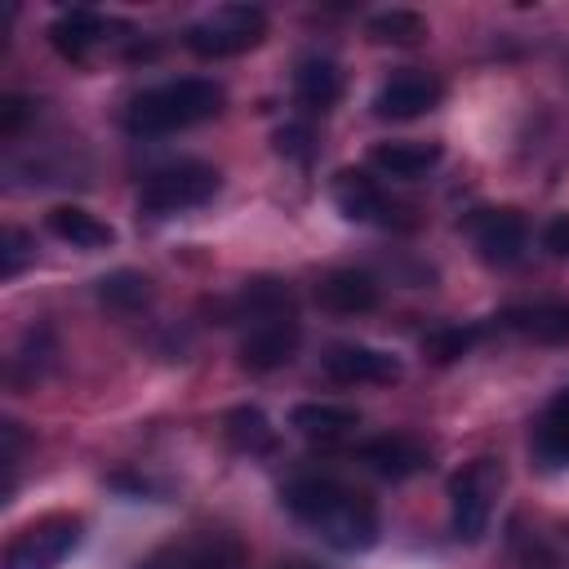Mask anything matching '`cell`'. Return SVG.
<instances>
[{
    "label": "cell",
    "instance_id": "cell-8",
    "mask_svg": "<svg viewBox=\"0 0 569 569\" xmlns=\"http://www.w3.org/2000/svg\"><path fill=\"white\" fill-rule=\"evenodd\" d=\"M511 551H516L520 569H569V520L538 516L533 529H525V520H516Z\"/></svg>",
    "mask_w": 569,
    "mask_h": 569
},
{
    "label": "cell",
    "instance_id": "cell-16",
    "mask_svg": "<svg viewBox=\"0 0 569 569\" xmlns=\"http://www.w3.org/2000/svg\"><path fill=\"white\" fill-rule=\"evenodd\" d=\"M445 147L440 142H422V138H391V142H373L369 147V164L387 178H422L440 164Z\"/></svg>",
    "mask_w": 569,
    "mask_h": 569
},
{
    "label": "cell",
    "instance_id": "cell-13",
    "mask_svg": "<svg viewBox=\"0 0 569 569\" xmlns=\"http://www.w3.org/2000/svg\"><path fill=\"white\" fill-rule=\"evenodd\" d=\"M360 462L382 480H409L431 462V449H427V440H418L409 431H387V436H373L360 445Z\"/></svg>",
    "mask_w": 569,
    "mask_h": 569
},
{
    "label": "cell",
    "instance_id": "cell-21",
    "mask_svg": "<svg viewBox=\"0 0 569 569\" xmlns=\"http://www.w3.org/2000/svg\"><path fill=\"white\" fill-rule=\"evenodd\" d=\"M293 93L307 111H329L342 98V71L333 58H302L293 71Z\"/></svg>",
    "mask_w": 569,
    "mask_h": 569
},
{
    "label": "cell",
    "instance_id": "cell-24",
    "mask_svg": "<svg viewBox=\"0 0 569 569\" xmlns=\"http://www.w3.org/2000/svg\"><path fill=\"white\" fill-rule=\"evenodd\" d=\"M369 36L378 44H418L427 36V18L413 9H382L369 18Z\"/></svg>",
    "mask_w": 569,
    "mask_h": 569
},
{
    "label": "cell",
    "instance_id": "cell-11",
    "mask_svg": "<svg viewBox=\"0 0 569 569\" xmlns=\"http://www.w3.org/2000/svg\"><path fill=\"white\" fill-rule=\"evenodd\" d=\"M325 373L333 382H373V387H387L405 373V365L391 356V351H378V347H365V342H333L325 351Z\"/></svg>",
    "mask_w": 569,
    "mask_h": 569
},
{
    "label": "cell",
    "instance_id": "cell-14",
    "mask_svg": "<svg viewBox=\"0 0 569 569\" xmlns=\"http://www.w3.org/2000/svg\"><path fill=\"white\" fill-rule=\"evenodd\" d=\"M329 191H333L338 213L351 222H391L396 218V204L387 200V191L360 169H338Z\"/></svg>",
    "mask_w": 569,
    "mask_h": 569
},
{
    "label": "cell",
    "instance_id": "cell-18",
    "mask_svg": "<svg viewBox=\"0 0 569 569\" xmlns=\"http://www.w3.org/2000/svg\"><path fill=\"white\" fill-rule=\"evenodd\" d=\"M107 31H111V22H107L102 13H93V9H67L62 18H53L49 40H53V49H58L62 58L80 62L93 44H102V40H107Z\"/></svg>",
    "mask_w": 569,
    "mask_h": 569
},
{
    "label": "cell",
    "instance_id": "cell-1",
    "mask_svg": "<svg viewBox=\"0 0 569 569\" xmlns=\"http://www.w3.org/2000/svg\"><path fill=\"white\" fill-rule=\"evenodd\" d=\"M284 507L311 525L333 551H369L378 542V511L365 493L333 476H298L284 485Z\"/></svg>",
    "mask_w": 569,
    "mask_h": 569
},
{
    "label": "cell",
    "instance_id": "cell-7",
    "mask_svg": "<svg viewBox=\"0 0 569 569\" xmlns=\"http://www.w3.org/2000/svg\"><path fill=\"white\" fill-rule=\"evenodd\" d=\"M467 236L476 244V253L489 262V267H511L520 253H525V240H529V222L520 209H476L467 218Z\"/></svg>",
    "mask_w": 569,
    "mask_h": 569
},
{
    "label": "cell",
    "instance_id": "cell-28",
    "mask_svg": "<svg viewBox=\"0 0 569 569\" xmlns=\"http://www.w3.org/2000/svg\"><path fill=\"white\" fill-rule=\"evenodd\" d=\"M27 120H36V102L22 98V93H4L0 98V133L13 138V133H22Z\"/></svg>",
    "mask_w": 569,
    "mask_h": 569
},
{
    "label": "cell",
    "instance_id": "cell-15",
    "mask_svg": "<svg viewBox=\"0 0 569 569\" xmlns=\"http://www.w3.org/2000/svg\"><path fill=\"white\" fill-rule=\"evenodd\" d=\"M502 325L516 329L529 342L569 347V302L565 298H542V302H529V307H511L502 316Z\"/></svg>",
    "mask_w": 569,
    "mask_h": 569
},
{
    "label": "cell",
    "instance_id": "cell-27",
    "mask_svg": "<svg viewBox=\"0 0 569 569\" xmlns=\"http://www.w3.org/2000/svg\"><path fill=\"white\" fill-rule=\"evenodd\" d=\"M31 258H36V240L22 227H4V236H0V276L13 280Z\"/></svg>",
    "mask_w": 569,
    "mask_h": 569
},
{
    "label": "cell",
    "instance_id": "cell-2",
    "mask_svg": "<svg viewBox=\"0 0 569 569\" xmlns=\"http://www.w3.org/2000/svg\"><path fill=\"white\" fill-rule=\"evenodd\" d=\"M227 93L218 80H204V76H182V80H164L156 89H142L129 111H124V124L129 133H142V138H156V133H173V129H187V124H200V120H213L222 111Z\"/></svg>",
    "mask_w": 569,
    "mask_h": 569
},
{
    "label": "cell",
    "instance_id": "cell-17",
    "mask_svg": "<svg viewBox=\"0 0 569 569\" xmlns=\"http://www.w3.org/2000/svg\"><path fill=\"white\" fill-rule=\"evenodd\" d=\"M289 427L307 440H320V445H338L342 436H351L360 427V413L347 409V405H325V400H307V405H293L289 413Z\"/></svg>",
    "mask_w": 569,
    "mask_h": 569
},
{
    "label": "cell",
    "instance_id": "cell-5",
    "mask_svg": "<svg viewBox=\"0 0 569 569\" xmlns=\"http://www.w3.org/2000/svg\"><path fill=\"white\" fill-rule=\"evenodd\" d=\"M80 529H84V520L71 516V511H53V516L31 520V525L4 547V569H58V565L76 551Z\"/></svg>",
    "mask_w": 569,
    "mask_h": 569
},
{
    "label": "cell",
    "instance_id": "cell-19",
    "mask_svg": "<svg viewBox=\"0 0 569 569\" xmlns=\"http://www.w3.org/2000/svg\"><path fill=\"white\" fill-rule=\"evenodd\" d=\"M316 298L338 316H365L378 307V284L365 271H329L316 284Z\"/></svg>",
    "mask_w": 569,
    "mask_h": 569
},
{
    "label": "cell",
    "instance_id": "cell-20",
    "mask_svg": "<svg viewBox=\"0 0 569 569\" xmlns=\"http://www.w3.org/2000/svg\"><path fill=\"white\" fill-rule=\"evenodd\" d=\"M49 231L76 249H111L116 244V227L102 222L98 213L80 209V204H58L49 209Z\"/></svg>",
    "mask_w": 569,
    "mask_h": 569
},
{
    "label": "cell",
    "instance_id": "cell-6",
    "mask_svg": "<svg viewBox=\"0 0 569 569\" xmlns=\"http://www.w3.org/2000/svg\"><path fill=\"white\" fill-rule=\"evenodd\" d=\"M213 191H218V169L213 164H204V160H178V164L156 169L142 182L138 204L147 213H182V209L204 204Z\"/></svg>",
    "mask_w": 569,
    "mask_h": 569
},
{
    "label": "cell",
    "instance_id": "cell-10",
    "mask_svg": "<svg viewBox=\"0 0 569 569\" xmlns=\"http://www.w3.org/2000/svg\"><path fill=\"white\" fill-rule=\"evenodd\" d=\"M293 351H298V320L293 316H262L240 338V365L253 373L289 365Z\"/></svg>",
    "mask_w": 569,
    "mask_h": 569
},
{
    "label": "cell",
    "instance_id": "cell-23",
    "mask_svg": "<svg viewBox=\"0 0 569 569\" xmlns=\"http://www.w3.org/2000/svg\"><path fill=\"white\" fill-rule=\"evenodd\" d=\"M222 427H227V440H231L240 453H267V449L276 445V431H271V422H267V413H262L258 405L231 409V413L222 418Z\"/></svg>",
    "mask_w": 569,
    "mask_h": 569
},
{
    "label": "cell",
    "instance_id": "cell-9",
    "mask_svg": "<svg viewBox=\"0 0 569 569\" xmlns=\"http://www.w3.org/2000/svg\"><path fill=\"white\" fill-rule=\"evenodd\" d=\"M445 98V84L427 71H400L391 76L378 93H373V116L382 120H418L427 111H436Z\"/></svg>",
    "mask_w": 569,
    "mask_h": 569
},
{
    "label": "cell",
    "instance_id": "cell-25",
    "mask_svg": "<svg viewBox=\"0 0 569 569\" xmlns=\"http://www.w3.org/2000/svg\"><path fill=\"white\" fill-rule=\"evenodd\" d=\"M98 298L107 307H120V311H138L147 298H151V280L138 276V271H111L98 280Z\"/></svg>",
    "mask_w": 569,
    "mask_h": 569
},
{
    "label": "cell",
    "instance_id": "cell-4",
    "mask_svg": "<svg viewBox=\"0 0 569 569\" xmlns=\"http://www.w3.org/2000/svg\"><path fill=\"white\" fill-rule=\"evenodd\" d=\"M267 36V13L258 4H218L187 27V49L196 58H236L258 49Z\"/></svg>",
    "mask_w": 569,
    "mask_h": 569
},
{
    "label": "cell",
    "instance_id": "cell-3",
    "mask_svg": "<svg viewBox=\"0 0 569 569\" xmlns=\"http://www.w3.org/2000/svg\"><path fill=\"white\" fill-rule=\"evenodd\" d=\"M502 493V462L476 458L449 480V525L458 542H480L493 516V502Z\"/></svg>",
    "mask_w": 569,
    "mask_h": 569
},
{
    "label": "cell",
    "instance_id": "cell-29",
    "mask_svg": "<svg viewBox=\"0 0 569 569\" xmlns=\"http://www.w3.org/2000/svg\"><path fill=\"white\" fill-rule=\"evenodd\" d=\"M542 249H547L551 258H569V209L556 213V218L542 227Z\"/></svg>",
    "mask_w": 569,
    "mask_h": 569
},
{
    "label": "cell",
    "instance_id": "cell-30",
    "mask_svg": "<svg viewBox=\"0 0 569 569\" xmlns=\"http://www.w3.org/2000/svg\"><path fill=\"white\" fill-rule=\"evenodd\" d=\"M284 569H320V565H307V560H293V565H284Z\"/></svg>",
    "mask_w": 569,
    "mask_h": 569
},
{
    "label": "cell",
    "instance_id": "cell-22",
    "mask_svg": "<svg viewBox=\"0 0 569 569\" xmlns=\"http://www.w3.org/2000/svg\"><path fill=\"white\" fill-rule=\"evenodd\" d=\"M533 449L542 462L551 467H565L569 462V387L551 396V405L542 409L538 418V431H533Z\"/></svg>",
    "mask_w": 569,
    "mask_h": 569
},
{
    "label": "cell",
    "instance_id": "cell-26",
    "mask_svg": "<svg viewBox=\"0 0 569 569\" xmlns=\"http://www.w3.org/2000/svg\"><path fill=\"white\" fill-rule=\"evenodd\" d=\"M476 338H480V329H462V325H445V329H431L427 338H422V351L436 360V365H449V360H458V356H467L471 347H476Z\"/></svg>",
    "mask_w": 569,
    "mask_h": 569
},
{
    "label": "cell",
    "instance_id": "cell-12",
    "mask_svg": "<svg viewBox=\"0 0 569 569\" xmlns=\"http://www.w3.org/2000/svg\"><path fill=\"white\" fill-rule=\"evenodd\" d=\"M240 565H244V547L231 533H204L156 551L142 569H240Z\"/></svg>",
    "mask_w": 569,
    "mask_h": 569
}]
</instances>
